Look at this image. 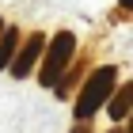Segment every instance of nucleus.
<instances>
[{
  "label": "nucleus",
  "mask_w": 133,
  "mask_h": 133,
  "mask_svg": "<svg viewBox=\"0 0 133 133\" xmlns=\"http://www.w3.org/2000/svg\"><path fill=\"white\" fill-rule=\"evenodd\" d=\"M72 133H88V129H84V125H76V129H72Z\"/></svg>",
  "instance_id": "0eeeda50"
},
{
  "label": "nucleus",
  "mask_w": 133,
  "mask_h": 133,
  "mask_svg": "<svg viewBox=\"0 0 133 133\" xmlns=\"http://www.w3.org/2000/svg\"><path fill=\"white\" fill-rule=\"evenodd\" d=\"M15 46H19V31H4V38H0V72L11 69V61H15Z\"/></svg>",
  "instance_id": "39448f33"
},
{
  "label": "nucleus",
  "mask_w": 133,
  "mask_h": 133,
  "mask_svg": "<svg viewBox=\"0 0 133 133\" xmlns=\"http://www.w3.org/2000/svg\"><path fill=\"white\" fill-rule=\"evenodd\" d=\"M114 80H118V69H114V65H103V69H95L91 76H88L80 99H76V118H80V122H88L99 107H107V99H110V91H114Z\"/></svg>",
  "instance_id": "f257e3e1"
},
{
  "label": "nucleus",
  "mask_w": 133,
  "mask_h": 133,
  "mask_svg": "<svg viewBox=\"0 0 133 133\" xmlns=\"http://www.w3.org/2000/svg\"><path fill=\"white\" fill-rule=\"evenodd\" d=\"M42 50H46V34H27V42H23V50L15 53V61H11V76L15 80H27L34 72V65H38V57H42Z\"/></svg>",
  "instance_id": "7ed1b4c3"
},
{
  "label": "nucleus",
  "mask_w": 133,
  "mask_h": 133,
  "mask_svg": "<svg viewBox=\"0 0 133 133\" xmlns=\"http://www.w3.org/2000/svg\"><path fill=\"white\" fill-rule=\"evenodd\" d=\"M107 110H110V118H114V122H122L125 114L133 110V80H125L122 88H118V91L110 95V103H107Z\"/></svg>",
  "instance_id": "20e7f679"
},
{
  "label": "nucleus",
  "mask_w": 133,
  "mask_h": 133,
  "mask_svg": "<svg viewBox=\"0 0 133 133\" xmlns=\"http://www.w3.org/2000/svg\"><path fill=\"white\" fill-rule=\"evenodd\" d=\"M110 133H122V129H110Z\"/></svg>",
  "instance_id": "1a4fd4ad"
},
{
  "label": "nucleus",
  "mask_w": 133,
  "mask_h": 133,
  "mask_svg": "<svg viewBox=\"0 0 133 133\" xmlns=\"http://www.w3.org/2000/svg\"><path fill=\"white\" fill-rule=\"evenodd\" d=\"M118 4H122V8H133V0H118Z\"/></svg>",
  "instance_id": "423d86ee"
},
{
  "label": "nucleus",
  "mask_w": 133,
  "mask_h": 133,
  "mask_svg": "<svg viewBox=\"0 0 133 133\" xmlns=\"http://www.w3.org/2000/svg\"><path fill=\"white\" fill-rule=\"evenodd\" d=\"M72 50H76V38H72V31L53 34L50 53H46V61H42V72H38V80L46 84V88H57V84H61V72H65V65H69Z\"/></svg>",
  "instance_id": "f03ea898"
},
{
  "label": "nucleus",
  "mask_w": 133,
  "mask_h": 133,
  "mask_svg": "<svg viewBox=\"0 0 133 133\" xmlns=\"http://www.w3.org/2000/svg\"><path fill=\"white\" fill-rule=\"evenodd\" d=\"M0 34H4V19H0Z\"/></svg>",
  "instance_id": "6e6552de"
}]
</instances>
